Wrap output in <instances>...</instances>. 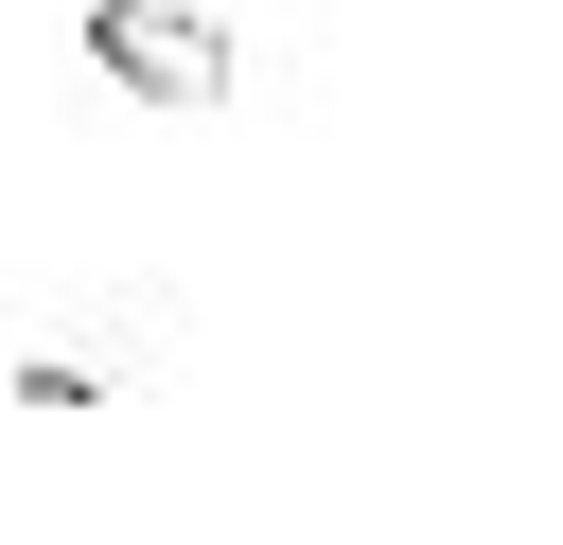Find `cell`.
Returning <instances> with one entry per match:
<instances>
[{"mask_svg":"<svg viewBox=\"0 0 563 545\" xmlns=\"http://www.w3.org/2000/svg\"><path fill=\"white\" fill-rule=\"evenodd\" d=\"M141 281H35V316L0 334V404L18 422H70V404H123V387H158L176 369V334L158 316H123Z\"/></svg>","mask_w":563,"mask_h":545,"instance_id":"1","label":"cell"},{"mask_svg":"<svg viewBox=\"0 0 563 545\" xmlns=\"http://www.w3.org/2000/svg\"><path fill=\"white\" fill-rule=\"evenodd\" d=\"M70 53H88L123 105H229V70H246V53H229V18H194V0H88V18H70Z\"/></svg>","mask_w":563,"mask_h":545,"instance_id":"2","label":"cell"}]
</instances>
